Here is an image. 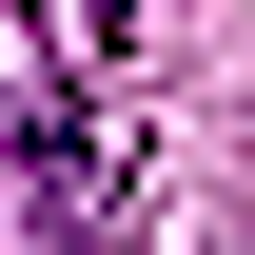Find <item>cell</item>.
Returning a JSON list of instances; mask_svg holds the SVG:
<instances>
[{
	"mask_svg": "<svg viewBox=\"0 0 255 255\" xmlns=\"http://www.w3.org/2000/svg\"><path fill=\"white\" fill-rule=\"evenodd\" d=\"M20 236H39V255H98V137H79V118L20 137Z\"/></svg>",
	"mask_w": 255,
	"mask_h": 255,
	"instance_id": "obj_1",
	"label": "cell"
},
{
	"mask_svg": "<svg viewBox=\"0 0 255 255\" xmlns=\"http://www.w3.org/2000/svg\"><path fill=\"white\" fill-rule=\"evenodd\" d=\"M79 39H98V59H118V39H137V0H79Z\"/></svg>",
	"mask_w": 255,
	"mask_h": 255,
	"instance_id": "obj_2",
	"label": "cell"
}]
</instances>
